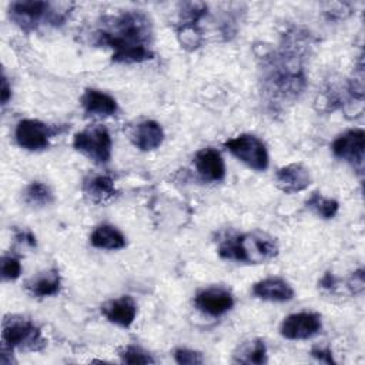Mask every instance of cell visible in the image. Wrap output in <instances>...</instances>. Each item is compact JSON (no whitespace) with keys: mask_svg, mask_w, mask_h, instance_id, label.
<instances>
[{"mask_svg":"<svg viewBox=\"0 0 365 365\" xmlns=\"http://www.w3.org/2000/svg\"><path fill=\"white\" fill-rule=\"evenodd\" d=\"M309 44L298 30L285 34V40L275 51L262 57L261 83L268 104L274 108L291 104L305 86L304 56Z\"/></svg>","mask_w":365,"mask_h":365,"instance_id":"1","label":"cell"},{"mask_svg":"<svg viewBox=\"0 0 365 365\" xmlns=\"http://www.w3.org/2000/svg\"><path fill=\"white\" fill-rule=\"evenodd\" d=\"M94 36L96 44L113 48L115 63H141L154 57L151 23L143 11H124L100 27Z\"/></svg>","mask_w":365,"mask_h":365,"instance_id":"2","label":"cell"},{"mask_svg":"<svg viewBox=\"0 0 365 365\" xmlns=\"http://www.w3.org/2000/svg\"><path fill=\"white\" fill-rule=\"evenodd\" d=\"M277 240L264 231L228 235L220 241L218 254L224 259L245 264H264L278 255Z\"/></svg>","mask_w":365,"mask_h":365,"instance_id":"3","label":"cell"},{"mask_svg":"<svg viewBox=\"0 0 365 365\" xmlns=\"http://www.w3.org/2000/svg\"><path fill=\"white\" fill-rule=\"evenodd\" d=\"M3 345L26 352H37L46 348L47 339L40 328L29 318L21 315H9L3 319L1 331Z\"/></svg>","mask_w":365,"mask_h":365,"instance_id":"4","label":"cell"},{"mask_svg":"<svg viewBox=\"0 0 365 365\" xmlns=\"http://www.w3.org/2000/svg\"><path fill=\"white\" fill-rule=\"evenodd\" d=\"M10 19L24 31L36 30L40 24H60L64 20V13L53 9L48 1H14L9 7Z\"/></svg>","mask_w":365,"mask_h":365,"instance_id":"5","label":"cell"},{"mask_svg":"<svg viewBox=\"0 0 365 365\" xmlns=\"http://www.w3.org/2000/svg\"><path fill=\"white\" fill-rule=\"evenodd\" d=\"M73 147L97 164H106L111 158L113 141L104 125L96 124L78 131L73 138Z\"/></svg>","mask_w":365,"mask_h":365,"instance_id":"6","label":"cell"},{"mask_svg":"<svg viewBox=\"0 0 365 365\" xmlns=\"http://www.w3.org/2000/svg\"><path fill=\"white\" fill-rule=\"evenodd\" d=\"M225 148L241 163L255 171L268 168L269 157L265 144L252 134H241L224 143Z\"/></svg>","mask_w":365,"mask_h":365,"instance_id":"7","label":"cell"},{"mask_svg":"<svg viewBox=\"0 0 365 365\" xmlns=\"http://www.w3.org/2000/svg\"><path fill=\"white\" fill-rule=\"evenodd\" d=\"M332 153L339 160L349 163L358 171L362 170L365 155V133L361 128H352L339 134L332 143Z\"/></svg>","mask_w":365,"mask_h":365,"instance_id":"8","label":"cell"},{"mask_svg":"<svg viewBox=\"0 0 365 365\" xmlns=\"http://www.w3.org/2000/svg\"><path fill=\"white\" fill-rule=\"evenodd\" d=\"M51 134L53 131L47 124L33 118L20 120L14 131L17 144L29 151H38L47 148Z\"/></svg>","mask_w":365,"mask_h":365,"instance_id":"9","label":"cell"},{"mask_svg":"<svg viewBox=\"0 0 365 365\" xmlns=\"http://www.w3.org/2000/svg\"><path fill=\"white\" fill-rule=\"evenodd\" d=\"M322 322L317 312L302 311L288 315L279 327V332L287 339H308L321 331Z\"/></svg>","mask_w":365,"mask_h":365,"instance_id":"10","label":"cell"},{"mask_svg":"<svg viewBox=\"0 0 365 365\" xmlns=\"http://www.w3.org/2000/svg\"><path fill=\"white\" fill-rule=\"evenodd\" d=\"M194 305L207 315L220 317L232 308L234 297L227 288L208 287L197 292L194 297Z\"/></svg>","mask_w":365,"mask_h":365,"instance_id":"11","label":"cell"},{"mask_svg":"<svg viewBox=\"0 0 365 365\" xmlns=\"http://www.w3.org/2000/svg\"><path fill=\"white\" fill-rule=\"evenodd\" d=\"M275 184L285 194L299 192L311 184L309 170L301 163H292L281 167L275 173Z\"/></svg>","mask_w":365,"mask_h":365,"instance_id":"12","label":"cell"},{"mask_svg":"<svg viewBox=\"0 0 365 365\" xmlns=\"http://www.w3.org/2000/svg\"><path fill=\"white\" fill-rule=\"evenodd\" d=\"M101 314L107 318V321L118 325V327H130L137 315L135 301L130 295H123L120 298L107 301L101 305Z\"/></svg>","mask_w":365,"mask_h":365,"instance_id":"13","label":"cell"},{"mask_svg":"<svg viewBox=\"0 0 365 365\" xmlns=\"http://www.w3.org/2000/svg\"><path fill=\"white\" fill-rule=\"evenodd\" d=\"M197 173L207 181H222L225 177V164L221 154L214 148H202L194 157Z\"/></svg>","mask_w":365,"mask_h":365,"instance_id":"14","label":"cell"},{"mask_svg":"<svg viewBox=\"0 0 365 365\" xmlns=\"http://www.w3.org/2000/svg\"><path fill=\"white\" fill-rule=\"evenodd\" d=\"M131 143L141 151H151L161 145L164 131L154 120H144L133 127L130 133Z\"/></svg>","mask_w":365,"mask_h":365,"instance_id":"15","label":"cell"},{"mask_svg":"<svg viewBox=\"0 0 365 365\" xmlns=\"http://www.w3.org/2000/svg\"><path fill=\"white\" fill-rule=\"evenodd\" d=\"M252 294L264 301L285 302L292 299L294 289L284 278L269 277L255 282L252 285Z\"/></svg>","mask_w":365,"mask_h":365,"instance_id":"16","label":"cell"},{"mask_svg":"<svg viewBox=\"0 0 365 365\" xmlns=\"http://www.w3.org/2000/svg\"><path fill=\"white\" fill-rule=\"evenodd\" d=\"M83 192L91 202L100 205L110 202L117 195L113 178L101 174L87 177L83 181Z\"/></svg>","mask_w":365,"mask_h":365,"instance_id":"17","label":"cell"},{"mask_svg":"<svg viewBox=\"0 0 365 365\" xmlns=\"http://www.w3.org/2000/svg\"><path fill=\"white\" fill-rule=\"evenodd\" d=\"M80 101L84 111L88 114L107 117V115L115 114L118 110V106L114 97L96 88H87L83 93Z\"/></svg>","mask_w":365,"mask_h":365,"instance_id":"18","label":"cell"},{"mask_svg":"<svg viewBox=\"0 0 365 365\" xmlns=\"http://www.w3.org/2000/svg\"><path fill=\"white\" fill-rule=\"evenodd\" d=\"M60 284H61V279H60L58 271L56 268H50L31 277L26 282V289L30 295L43 298V297H51L58 294Z\"/></svg>","mask_w":365,"mask_h":365,"instance_id":"19","label":"cell"},{"mask_svg":"<svg viewBox=\"0 0 365 365\" xmlns=\"http://www.w3.org/2000/svg\"><path fill=\"white\" fill-rule=\"evenodd\" d=\"M90 242L100 250H121L125 247V237L114 225L101 224L91 232Z\"/></svg>","mask_w":365,"mask_h":365,"instance_id":"20","label":"cell"},{"mask_svg":"<svg viewBox=\"0 0 365 365\" xmlns=\"http://www.w3.org/2000/svg\"><path fill=\"white\" fill-rule=\"evenodd\" d=\"M234 362L237 364H255V365H261L267 362V346L264 344L262 339H250L242 342L237 351L232 355Z\"/></svg>","mask_w":365,"mask_h":365,"instance_id":"21","label":"cell"},{"mask_svg":"<svg viewBox=\"0 0 365 365\" xmlns=\"http://www.w3.org/2000/svg\"><path fill=\"white\" fill-rule=\"evenodd\" d=\"M23 201L30 207H46L54 201V195L44 182L33 181L23 190Z\"/></svg>","mask_w":365,"mask_h":365,"instance_id":"22","label":"cell"},{"mask_svg":"<svg viewBox=\"0 0 365 365\" xmlns=\"http://www.w3.org/2000/svg\"><path fill=\"white\" fill-rule=\"evenodd\" d=\"M307 207L311 208L317 215H319L321 218L329 220L334 218L339 210V204L336 200L334 198H327L324 195H321V192L314 191L309 198L307 200Z\"/></svg>","mask_w":365,"mask_h":365,"instance_id":"23","label":"cell"},{"mask_svg":"<svg viewBox=\"0 0 365 365\" xmlns=\"http://www.w3.org/2000/svg\"><path fill=\"white\" fill-rule=\"evenodd\" d=\"M121 361L125 364H153L154 359L151 355L137 345H128L120 351Z\"/></svg>","mask_w":365,"mask_h":365,"instance_id":"24","label":"cell"},{"mask_svg":"<svg viewBox=\"0 0 365 365\" xmlns=\"http://www.w3.org/2000/svg\"><path fill=\"white\" fill-rule=\"evenodd\" d=\"M21 274V264L13 255H4L1 258V278L4 281H13Z\"/></svg>","mask_w":365,"mask_h":365,"instance_id":"25","label":"cell"},{"mask_svg":"<svg viewBox=\"0 0 365 365\" xmlns=\"http://www.w3.org/2000/svg\"><path fill=\"white\" fill-rule=\"evenodd\" d=\"M174 359L180 365H197L202 364V355L198 351H192L188 348H177L174 351Z\"/></svg>","mask_w":365,"mask_h":365,"instance_id":"26","label":"cell"},{"mask_svg":"<svg viewBox=\"0 0 365 365\" xmlns=\"http://www.w3.org/2000/svg\"><path fill=\"white\" fill-rule=\"evenodd\" d=\"M311 355H312L314 358H317L318 361H321V362H325V364H335V361H334V358H332V352H331L328 348H318V346H315V348H312Z\"/></svg>","mask_w":365,"mask_h":365,"instance_id":"27","label":"cell"},{"mask_svg":"<svg viewBox=\"0 0 365 365\" xmlns=\"http://www.w3.org/2000/svg\"><path fill=\"white\" fill-rule=\"evenodd\" d=\"M349 287L354 289V292H361L364 289V271L358 269L354 272L352 279L349 281Z\"/></svg>","mask_w":365,"mask_h":365,"instance_id":"28","label":"cell"},{"mask_svg":"<svg viewBox=\"0 0 365 365\" xmlns=\"http://www.w3.org/2000/svg\"><path fill=\"white\" fill-rule=\"evenodd\" d=\"M11 97V87L6 78V76L3 74L1 77V88H0V98H1V104H7V101L10 100Z\"/></svg>","mask_w":365,"mask_h":365,"instance_id":"29","label":"cell"},{"mask_svg":"<svg viewBox=\"0 0 365 365\" xmlns=\"http://www.w3.org/2000/svg\"><path fill=\"white\" fill-rule=\"evenodd\" d=\"M16 240L19 242L27 244L29 247H36V237L30 231H19L16 234Z\"/></svg>","mask_w":365,"mask_h":365,"instance_id":"30","label":"cell"},{"mask_svg":"<svg viewBox=\"0 0 365 365\" xmlns=\"http://www.w3.org/2000/svg\"><path fill=\"white\" fill-rule=\"evenodd\" d=\"M335 282H336L335 277H334L332 274L327 272V274H325V275L321 278V281H319V285H321V287H324V288H328V289H331V288L335 285Z\"/></svg>","mask_w":365,"mask_h":365,"instance_id":"31","label":"cell"}]
</instances>
